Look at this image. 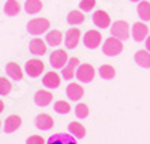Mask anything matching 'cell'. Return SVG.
Returning <instances> with one entry per match:
<instances>
[{"instance_id":"cell-9","label":"cell","mask_w":150,"mask_h":144,"mask_svg":"<svg viewBox=\"0 0 150 144\" xmlns=\"http://www.w3.org/2000/svg\"><path fill=\"white\" fill-rule=\"evenodd\" d=\"M80 38H81V33H80V30L78 29H69L68 32H66V36H65V44H66V47L68 48H75L78 45V42H80Z\"/></svg>"},{"instance_id":"cell-28","label":"cell","mask_w":150,"mask_h":144,"mask_svg":"<svg viewBox=\"0 0 150 144\" xmlns=\"http://www.w3.org/2000/svg\"><path fill=\"white\" fill-rule=\"evenodd\" d=\"M12 90V84L9 80L3 78V77H0V96H6L9 95Z\"/></svg>"},{"instance_id":"cell-18","label":"cell","mask_w":150,"mask_h":144,"mask_svg":"<svg viewBox=\"0 0 150 144\" xmlns=\"http://www.w3.org/2000/svg\"><path fill=\"white\" fill-rule=\"evenodd\" d=\"M6 74L12 80H15V81H21L23 80V71H21L20 65L15 63V62H11V63L6 65Z\"/></svg>"},{"instance_id":"cell-3","label":"cell","mask_w":150,"mask_h":144,"mask_svg":"<svg viewBox=\"0 0 150 144\" xmlns=\"http://www.w3.org/2000/svg\"><path fill=\"white\" fill-rule=\"evenodd\" d=\"M111 35L116 36V38H119L120 41L128 39V36H129L128 23L126 21H116L114 24H112V27H111Z\"/></svg>"},{"instance_id":"cell-14","label":"cell","mask_w":150,"mask_h":144,"mask_svg":"<svg viewBox=\"0 0 150 144\" xmlns=\"http://www.w3.org/2000/svg\"><path fill=\"white\" fill-rule=\"evenodd\" d=\"M20 126H21V117L12 114L6 119V122H5V132L6 134H12V132H15Z\"/></svg>"},{"instance_id":"cell-15","label":"cell","mask_w":150,"mask_h":144,"mask_svg":"<svg viewBox=\"0 0 150 144\" xmlns=\"http://www.w3.org/2000/svg\"><path fill=\"white\" fill-rule=\"evenodd\" d=\"M93 23H95V26L105 29V27L110 26V15L104 11H96L93 14Z\"/></svg>"},{"instance_id":"cell-36","label":"cell","mask_w":150,"mask_h":144,"mask_svg":"<svg viewBox=\"0 0 150 144\" xmlns=\"http://www.w3.org/2000/svg\"><path fill=\"white\" fill-rule=\"evenodd\" d=\"M0 123H2V122H0Z\"/></svg>"},{"instance_id":"cell-6","label":"cell","mask_w":150,"mask_h":144,"mask_svg":"<svg viewBox=\"0 0 150 144\" xmlns=\"http://www.w3.org/2000/svg\"><path fill=\"white\" fill-rule=\"evenodd\" d=\"M68 60H69V59H68V54H66V51H63V50L53 51V54L50 56V63H51V66L56 68V69H63Z\"/></svg>"},{"instance_id":"cell-25","label":"cell","mask_w":150,"mask_h":144,"mask_svg":"<svg viewBox=\"0 0 150 144\" xmlns=\"http://www.w3.org/2000/svg\"><path fill=\"white\" fill-rule=\"evenodd\" d=\"M138 15L143 21H150V2L144 0L138 5Z\"/></svg>"},{"instance_id":"cell-35","label":"cell","mask_w":150,"mask_h":144,"mask_svg":"<svg viewBox=\"0 0 150 144\" xmlns=\"http://www.w3.org/2000/svg\"><path fill=\"white\" fill-rule=\"evenodd\" d=\"M132 2H140V0H132Z\"/></svg>"},{"instance_id":"cell-8","label":"cell","mask_w":150,"mask_h":144,"mask_svg":"<svg viewBox=\"0 0 150 144\" xmlns=\"http://www.w3.org/2000/svg\"><path fill=\"white\" fill-rule=\"evenodd\" d=\"M78 59L77 57H72V59H69L68 60V63H66V66L62 69V75H63V78L65 80H72L74 77H75V69H77V66H78Z\"/></svg>"},{"instance_id":"cell-32","label":"cell","mask_w":150,"mask_h":144,"mask_svg":"<svg viewBox=\"0 0 150 144\" xmlns=\"http://www.w3.org/2000/svg\"><path fill=\"white\" fill-rule=\"evenodd\" d=\"M27 144H45V140L41 135H32L27 138Z\"/></svg>"},{"instance_id":"cell-10","label":"cell","mask_w":150,"mask_h":144,"mask_svg":"<svg viewBox=\"0 0 150 144\" xmlns=\"http://www.w3.org/2000/svg\"><path fill=\"white\" fill-rule=\"evenodd\" d=\"M147 33H149V27L146 26L144 23H137L134 24L132 27V36L137 42H141L147 38Z\"/></svg>"},{"instance_id":"cell-30","label":"cell","mask_w":150,"mask_h":144,"mask_svg":"<svg viewBox=\"0 0 150 144\" xmlns=\"http://www.w3.org/2000/svg\"><path fill=\"white\" fill-rule=\"evenodd\" d=\"M75 114H77L78 119H86L89 116V107L86 104H78L77 108H75Z\"/></svg>"},{"instance_id":"cell-26","label":"cell","mask_w":150,"mask_h":144,"mask_svg":"<svg viewBox=\"0 0 150 144\" xmlns=\"http://www.w3.org/2000/svg\"><path fill=\"white\" fill-rule=\"evenodd\" d=\"M83 21H84V15L80 11H71L68 14V23L71 24V26H78V24H81Z\"/></svg>"},{"instance_id":"cell-23","label":"cell","mask_w":150,"mask_h":144,"mask_svg":"<svg viewBox=\"0 0 150 144\" xmlns=\"http://www.w3.org/2000/svg\"><path fill=\"white\" fill-rule=\"evenodd\" d=\"M47 44L51 45V47H57L60 45L62 39H63V36H62V32L60 30H51L48 35H47Z\"/></svg>"},{"instance_id":"cell-13","label":"cell","mask_w":150,"mask_h":144,"mask_svg":"<svg viewBox=\"0 0 150 144\" xmlns=\"http://www.w3.org/2000/svg\"><path fill=\"white\" fill-rule=\"evenodd\" d=\"M29 50L35 56H44L47 53V44L42 39H32L29 44Z\"/></svg>"},{"instance_id":"cell-34","label":"cell","mask_w":150,"mask_h":144,"mask_svg":"<svg viewBox=\"0 0 150 144\" xmlns=\"http://www.w3.org/2000/svg\"><path fill=\"white\" fill-rule=\"evenodd\" d=\"M3 110H5V104H3L2 99H0V113H3Z\"/></svg>"},{"instance_id":"cell-24","label":"cell","mask_w":150,"mask_h":144,"mask_svg":"<svg viewBox=\"0 0 150 144\" xmlns=\"http://www.w3.org/2000/svg\"><path fill=\"white\" fill-rule=\"evenodd\" d=\"M69 132L74 137H77V138H84V135H86L84 126L81 123H78V122H71L69 123Z\"/></svg>"},{"instance_id":"cell-20","label":"cell","mask_w":150,"mask_h":144,"mask_svg":"<svg viewBox=\"0 0 150 144\" xmlns=\"http://www.w3.org/2000/svg\"><path fill=\"white\" fill-rule=\"evenodd\" d=\"M135 62L141 68H150V53L146 50H138L135 53Z\"/></svg>"},{"instance_id":"cell-29","label":"cell","mask_w":150,"mask_h":144,"mask_svg":"<svg viewBox=\"0 0 150 144\" xmlns=\"http://www.w3.org/2000/svg\"><path fill=\"white\" fill-rule=\"evenodd\" d=\"M54 110L59 113V114H68L71 111V105L66 102V101H57L54 104Z\"/></svg>"},{"instance_id":"cell-7","label":"cell","mask_w":150,"mask_h":144,"mask_svg":"<svg viewBox=\"0 0 150 144\" xmlns=\"http://www.w3.org/2000/svg\"><path fill=\"white\" fill-rule=\"evenodd\" d=\"M101 41H102V36H101V33H99L98 30H89L84 35V38H83L84 45L87 48H92V50L98 48L99 44H101Z\"/></svg>"},{"instance_id":"cell-2","label":"cell","mask_w":150,"mask_h":144,"mask_svg":"<svg viewBox=\"0 0 150 144\" xmlns=\"http://www.w3.org/2000/svg\"><path fill=\"white\" fill-rule=\"evenodd\" d=\"M104 53L110 57H114L117 54H120L123 51V44L119 38H116V36H111V38H108L104 44Z\"/></svg>"},{"instance_id":"cell-5","label":"cell","mask_w":150,"mask_h":144,"mask_svg":"<svg viewBox=\"0 0 150 144\" xmlns=\"http://www.w3.org/2000/svg\"><path fill=\"white\" fill-rule=\"evenodd\" d=\"M75 77H77L81 83H90L93 78H95V68L92 65H81L77 71V74H75Z\"/></svg>"},{"instance_id":"cell-22","label":"cell","mask_w":150,"mask_h":144,"mask_svg":"<svg viewBox=\"0 0 150 144\" xmlns=\"http://www.w3.org/2000/svg\"><path fill=\"white\" fill-rule=\"evenodd\" d=\"M41 9H42V2L41 0H27V2L24 3V11H26L27 14H30V15L41 12Z\"/></svg>"},{"instance_id":"cell-11","label":"cell","mask_w":150,"mask_h":144,"mask_svg":"<svg viewBox=\"0 0 150 144\" xmlns=\"http://www.w3.org/2000/svg\"><path fill=\"white\" fill-rule=\"evenodd\" d=\"M47 144H77L74 135H66V134H56L48 138Z\"/></svg>"},{"instance_id":"cell-12","label":"cell","mask_w":150,"mask_h":144,"mask_svg":"<svg viewBox=\"0 0 150 144\" xmlns=\"http://www.w3.org/2000/svg\"><path fill=\"white\" fill-rule=\"evenodd\" d=\"M66 95H68V98L71 101H78L83 98V95H84V90L83 87L80 86L78 83H71L68 89H66Z\"/></svg>"},{"instance_id":"cell-16","label":"cell","mask_w":150,"mask_h":144,"mask_svg":"<svg viewBox=\"0 0 150 144\" xmlns=\"http://www.w3.org/2000/svg\"><path fill=\"white\" fill-rule=\"evenodd\" d=\"M36 128L38 129H41V131H48V129H51L53 128V119L51 116H48V114H39L36 117Z\"/></svg>"},{"instance_id":"cell-21","label":"cell","mask_w":150,"mask_h":144,"mask_svg":"<svg viewBox=\"0 0 150 144\" xmlns=\"http://www.w3.org/2000/svg\"><path fill=\"white\" fill-rule=\"evenodd\" d=\"M3 9H5V14H6V15H9V17H15V15L20 14L21 6H20V3L17 2V0H8Z\"/></svg>"},{"instance_id":"cell-27","label":"cell","mask_w":150,"mask_h":144,"mask_svg":"<svg viewBox=\"0 0 150 144\" xmlns=\"http://www.w3.org/2000/svg\"><path fill=\"white\" fill-rule=\"evenodd\" d=\"M99 75H101V78H104V80H111V78H114L116 71L111 65H102L101 68H99Z\"/></svg>"},{"instance_id":"cell-17","label":"cell","mask_w":150,"mask_h":144,"mask_svg":"<svg viewBox=\"0 0 150 144\" xmlns=\"http://www.w3.org/2000/svg\"><path fill=\"white\" fill-rule=\"evenodd\" d=\"M51 101H53V95L47 90H38L35 95V104L39 107H47Z\"/></svg>"},{"instance_id":"cell-1","label":"cell","mask_w":150,"mask_h":144,"mask_svg":"<svg viewBox=\"0 0 150 144\" xmlns=\"http://www.w3.org/2000/svg\"><path fill=\"white\" fill-rule=\"evenodd\" d=\"M50 29V21L47 18H33L27 23V32L30 35H42Z\"/></svg>"},{"instance_id":"cell-31","label":"cell","mask_w":150,"mask_h":144,"mask_svg":"<svg viewBox=\"0 0 150 144\" xmlns=\"http://www.w3.org/2000/svg\"><path fill=\"white\" fill-rule=\"evenodd\" d=\"M95 5H96V0H81L80 8L84 12H89V11H92L95 8Z\"/></svg>"},{"instance_id":"cell-4","label":"cell","mask_w":150,"mask_h":144,"mask_svg":"<svg viewBox=\"0 0 150 144\" xmlns=\"http://www.w3.org/2000/svg\"><path fill=\"white\" fill-rule=\"evenodd\" d=\"M44 63H42V60L39 59H30L27 60V63H26V72H27V75L29 77H39L42 74V71H44Z\"/></svg>"},{"instance_id":"cell-33","label":"cell","mask_w":150,"mask_h":144,"mask_svg":"<svg viewBox=\"0 0 150 144\" xmlns=\"http://www.w3.org/2000/svg\"><path fill=\"white\" fill-rule=\"evenodd\" d=\"M146 48H147V51H150V36L146 39Z\"/></svg>"},{"instance_id":"cell-19","label":"cell","mask_w":150,"mask_h":144,"mask_svg":"<svg viewBox=\"0 0 150 144\" xmlns=\"http://www.w3.org/2000/svg\"><path fill=\"white\" fill-rule=\"evenodd\" d=\"M44 86L48 87V89H56L60 86V77L56 74V72H48L47 75H44Z\"/></svg>"}]
</instances>
